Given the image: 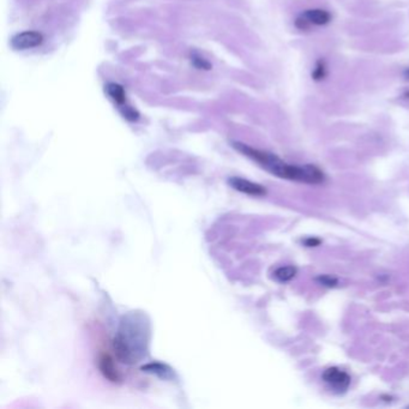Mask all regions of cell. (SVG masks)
Here are the masks:
<instances>
[{"instance_id":"6da1fadb","label":"cell","mask_w":409,"mask_h":409,"mask_svg":"<svg viewBox=\"0 0 409 409\" xmlns=\"http://www.w3.org/2000/svg\"><path fill=\"white\" fill-rule=\"evenodd\" d=\"M150 342V320L145 313L132 311L120 320L113 339L115 356L127 365L137 364L148 354Z\"/></svg>"},{"instance_id":"7a4b0ae2","label":"cell","mask_w":409,"mask_h":409,"mask_svg":"<svg viewBox=\"0 0 409 409\" xmlns=\"http://www.w3.org/2000/svg\"><path fill=\"white\" fill-rule=\"evenodd\" d=\"M233 146L239 153L248 156L252 161L263 167L269 173L274 174L279 178L305 182V184H321L325 181V174L321 172V169L313 164L297 166V164L285 163L282 159H280L275 154L254 149L244 143L235 142L233 143Z\"/></svg>"},{"instance_id":"3957f363","label":"cell","mask_w":409,"mask_h":409,"mask_svg":"<svg viewBox=\"0 0 409 409\" xmlns=\"http://www.w3.org/2000/svg\"><path fill=\"white\" fill-rule=\"evenodd\" d=\"M323 380L336 392H344L351 385V377L338 367H329L324 371Z\"/></svg>"},{"instance_id":"277c9868","label":"cell","mask_w":409,"mask_h":409,"mask_svg":"<svg viewBox=\"0 0 409 409\" xmlns=\"http://www.w3.org/2000/svg\"><path fill=\"white\" fill-rule=\"evenodd\" d=\"M43 42L42 34L37 32H23L16 34L11 38L12 48L17 51L32 50Z\"/></svg>"},{"instance_id":"5b68a950","label":"cell","mask_w":409,"mask_h":409,"mask_svg":"<svg viewBox=\"0 0 409 409\" xmlns=\"http://www.w3.org/2000/svg\"><path fill=\"white\" fill-rule=\"evenodd\" d=\"M228 184H230L234 190H236V191L249 195V196L261 197L267 195V190L264 186L244 178H239V177H231V178L228 180Z\"/></svg>"},{"instance_id":"8992f818","label":"cell","mask_w":409,"mask_h":409,"mask_svg":"<svg viewBox=\"0 0 409 409\" xmlns=\"http://www.w3.org/2000/svg\"><path fill=\"white\" fill-rule=\"evenodd\" d=\"M99 369L105 378L112 383H119L122 380L119 370L115 366L114 361L108 354H102L99 359Z\"/></svg>"},{"instance_id":"52a82bcc","label":"cell","mask_w":409,"mask_h":409,"mask_svg":"<svg viewBox=\"0 0 409 409\" xmlns=\"http://www.w3.org/2000/svg\"><path fill=\"white\" fill-rule=\"evenodd\" d=\"M302 16L311 25H326L331 22V15L323 9L306 10Z\"/></svg>"},{"instance_id":"ba28073f","label":"cell","mask_w":409,"mask_h":409,"mask_svg":"<svg viewBox=\"0 0 409 409\" xmlns=\"http://www.w3.org/2000/svg\"><path fill=\"white\" fill-rule=\"evenodd\" d=\"M142 371L146 373L155 374L158 377L163 378V379H171L173 377V370L168 365L161 364V362H150L142 366Z\"/></svg>"},{"instance_id":"9c48e42d","label":"cell","mask_w":409,"mask_h":409,"mask_svg":"<svg viewBox=\"0 0 409 409\" xmlns=\"http://www.w3.org/2000/svg\"><path fill=\"white\" fill-rule=\"evenodd\" d=\"M106 92L108 96L113 100L117 105L123 106L126 101V92L122 86L117 83H108L106 87Z\"/></svg>"},{"instance_id":"30bf717a","label":"cell","mask_w":409,"mask_h":409,"mask_svg":"<svg viewBox=\"0 0 409 409\" xmlns=\"http://www.w3.org/2000/svg\"><path fill=\"white\" fill-rule=\"evenodd\" d=\"M297 272H298V269L293 266L281 267H277V269L275 270L274 274H272V277H274L277 282H282V284H285V282H288V281H290V280L294 279Z\"/></svg>"},{"instance_id":"8fae6325","label":"cell","mask_w":409,"mask_h":409,"mask_svg":"<svg viewBox=\"0 0 409 409\" xmlns=\"http://www.w3.org/2000/svg\"><path fill=\"white\" fill-rule=\"evenodd\" d=\"M311 76H312V78L317 82L323 81V79L328 76V66H326V63L323 60V59L317 60V63L315 64V68H313Z\"/></svg>"},{"instance_id":"7c38bea8","label":"cell","mask_w":409,"mask_h":409,"mask_svg":"<svg viewBox=\"0 0 409 409\" xmlns=\"http://www.w3.org/2000/svg\"><path fill=\"white\" fill-rule=\"evenodd\" d=\"M316 281L320 282V285H325V287H336L338 285V281L336 277L330 276V275H320V276L316 277Z\"/></svg>"},{"instance_id":"4fadbf2b","label":"cell","mask_w":409,"mask_h":409,"mask_svg":"<svg viewBox=\"0 0 409 409\" xmlns=\"http://www.w3.org/2000/svg\"><path fill=\"white\" fill-rule=\"evenodd\" d=\"M192 61H194L195 66H197L198 69H204V70H209L210 69V64L203 58H200V56L194 55L192 56Z\"/></svg>"},{"instance_id":"5bb4252c","label":"cell","mask_w":409,"mask_h":409,"mask_svg":"<svg viewBox=\"0 0 409 409\" xmlns=\"http://www.w3.org/2000/svg\"><path fill=\"white\" fill-rule=\"evenodd\" d=\"M295 27L300 30H307L311 28V24L300 15V16L295 19Z\"/></svg>"},{"instance_id":"9a60e30c","label":"cell","mask_w":409,"mask_h":409,"mask_svg":"<svg viewBox=\"0 0 409 409\" xmlns=\"http://www.w3.org/2000/svg\"><path fill=\"white\" fill-rule=\"evenodd\" d=\"M303 243V245L305 246H307V248H316V246H320V239H318V238H306L305 240L302 241Z\"/></svg>"},{"instance_id":"2e32d148","label":"cell","mask_w":409,"mask_h":409,"mask_svg":"<svg viewBox=\"0 0 409 409\" xmlns=\"http://www.w3.org/2000/svg\"><path fill=\"white\" fill-rule=\"evenodd\" d=\"M405 74H406V78H407V79H409V69H408V70H406V72H405Z\"/></svg>"}]
</instances>
